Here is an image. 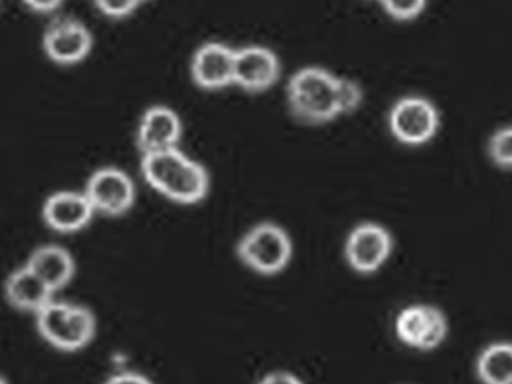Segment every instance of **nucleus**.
<instances>
[{"label":"nucleus","mask_w":512,"mask_h":384,"mask_svg":"<svg viewBox=\"0 0 512 384\" xmlns=\"http://www.w3.org/2000/svg\"><path fill=\"white\" fill-rule=\"evenodd\" d=\"M85 192L58 191L47 197L43 206V218L47 227L62 234L77 233L91 224L95 216Z\"/></svg>","instance_id":"nucleus-13"},{"label":"nucleus","mask_w":512,"mask_h":384,"mask_svg":"<svg viewBox=\"0 0 512 384\" xmlns=\"http://www.w3.org/2000/svg\"><path fill=\"white\" fill-rule=\"evenodd\" d=\"M86 197L101 215H125L136 203V185L133 179L118 167H103L94 171L85 188Z\"/></svg>","instance_id":"nucleus-7"},{"label":"nucleus","mask_w":512,"mask_h":384,"mask_svg":"<svg viewBox=\"0 0 512 384\" xmlns=\"http://www.w3.org/2000/svg\"><path fill=\"white\" fill-rule=\"evenodd\" d=\"M394 248L388 228L377 222H362L347 236L344 255L355 272L370 275L389 260Z\"/></svg>","instance_id":"nucleus-8"},{"label":"nucleus","mask_w":512,"mask_h":384,"mask_svg":"<svg viewBox=\"0 0 512 384\" xmlns=\"http://www.w3.org/2000/svg\"><path fill=\"white\" fill-rule=\"evenodd\" d=\"M140 2H142V3H143V2H146V0H140Z\"/></svg>","instance_id":"nucleus-25"},{"label":"nucleus","mask_w":512,"mask_h":384,"mask_svg":"<svg viewBox=\"0 0 512 384\" xmlns=\"http://www.w3.org/2000/svg\"><path fill=\"white\" fill-rule=\"evenodd\" d=\"M235 48L220 41H209L194 51L191 78L203 90H221L235 83Z\"/></svg>","instance_id":"nucleus-11"},{"label":"nucleus","mask_w":512,"mask_h":384,"mask_svg":"<svg viewBox=\"0 0 512 384\" xmlns=\"http://www.w3.org/2000/svg\"><path fill=\"white\" fill-rule=\"evenodd\" d=\"M239 260L260 275H277L289 266L293 243L289 233L275 222H260L239 240Z\"/></svg>","instance_id":"nucleus-4"},{"label":"nucleus","mask_w":512,"mask_h":384,"mask_svg":"<svg viewBox=\"0 0 512 384\" xmlns=\"http://www.w3.org/2000/svg\"><path fill=\"white\" fill-rule=\"evenodd\" d=\"M8 303L19 311L38 314L52 302L55 291L29 266H22L8 276L5 284Z\"/></svg>","instance_id":"nucleus-14"},{"label":"nucleus","mask_w":512,"mask_h":384,"mask_svg":"<svg viewBox=\"0 0 512 384\" xmlns=\"http://www.w3.org/2000/svg\"><path fill=\"white\" fill-rule=\"evenodd\" d=\"M181 138L182 120L173 108L154 105L143 113L136 137L142 155L175 149Z\"/></svg>","instance_id":"nucleus-12"},{"label":"nucleus","mask_w":512,"mask_h":384,"mask_svg":"<svg viewBox=\"0 0 512 384\" xmlns=\"http://www.w3.org/2000/svg\"><path fill=\"white\" fill-rule=\"evenodd\" d=\"M106 384H154L149 380L146 375L139 374V372H121V374L113 375Z\"/></svg>","instance_id":"nucleus-22"},{"label":"nucleus","mask_w":512,"mask_h":384,"mask_svg":"<svg viewBox=\"0 0 512 384\" xmlns=\"http://www.w3.org/2000/svg\"><path fill=\"white\" fill-rule=\"evenodd\" d=\"M43 48L52 62L62 66L82 63L94 48V35L83 21L64 17L52 21L43 36Z\"/></svg>","instance_id":"nucleus-9"},{"label":"nucleus","mask_w":512,"mask_h":384,"mask_svg":"<svg viewBox=\"0 0 512 384\" xmlns=\"http://www.w3.org/2000/svg\"><path fill=\"white\" fill-rule=\"evenodd\" d=\"M389 129L400 143L421 146L436 137L440 114L436 105L424 96L398 99L389 111Z\"/></svg>","instance_id":"nucleus-5"},{"label":"nucleus","mask_w":512,"mask_h":384,"mask_svg":"<svg viewBox=\"0 0 512 384\" xmlns=\"http://www.w3.org/2000/svg\"><path fill=\"white\" fill-rule=\"evenodd\" d=\"M23 3L32 11L49 14V12L58 11L64 0H23Z\"/></svg>","instance_id":"nucleus-23"},{"label":"nucleus","mask_w":512,"mask_h":384,"mask_svg":"<svg viewBox=\"0 0 512 384\" xmlns=\"http://www.w3.org/2000/svg\"><path fill=\"white\" fill-rule=\"evenodd\" d=\"M395 333L407 347L430 351L448 335V320L437 306L416 303L401 309L395 320Z\"/></svg>","instance_id":"nucleus-6"},{"label":"nucleus","mask_w":512,"mask_h":384,"mask_svg":"<svg viewBox=\"0 0 512 384\" xmlns=\"http://www.w3.org/2000/svg\"><path fill=\"white\" fill-rule=\"evenodd\" d=\"M389 17L398 21L415 20L422 14L427 0H379Z\"/></svg>","instance_id":"nucleus-19"},{"label":"nucleus","mask_w":512,"mask_h":384,"mask_svg":"<svg viewBox=\"0 0 512 384\" xmlns=\"http://www.w3.org/2000/svg\"><path fill=\"white\" fill-rule=\"evenodd\" d=\"M35 317L44 341L68 353L88 347L97 333L94 312L77 303L52 300Z\"/></svg>","instance_id":"nucleus-3"},{"label":"nucleus","mask_w":512,"mask_h":384,"mask_svg":"<svg viewBox=\"0 0 512 384\" xmlns=\"http://www.w3.org/2000/svg\"><path fill=\"white\" fill-rule=\"evenodd\" d=\"M476 374L482 384H512V342L485 347L476 360Z\"/></svg>","instance_id":"nucleus-16"},{"label":"nucleus","mask_w":512,"mask_h":384,"mask_svg":"<svg viewBox=\"0 0 512 384\" xmlns=\"http://www.w3.org/2000/svg\"><path fill=\"white\" fill-rule=\"evenodd\" d=\"M257 384H304V381L289 371H272L263 375Z\"/></svg>","instance_id":"nucleus-21"},{"label":"nucleus","mask_w":512,"mask_h":384,"mask_svg":"<svg viewBox=\"0 0 512 384\" xmlns=\"http://www.w3.org/2000/svg\"><path fill=\"white\" fill-rule=\"evenodd\" d=\"M140 0H94V5L100 9L101 14L115 20L130 17L140 6Z\"/></svg>","instance_id":"nucleus-20"},{"label":"nucleus","mask_w":512,"mask_h":384,"mask_svg":"<svg viewBox=\"0 0 512 384\" xmlns=\"http://www.w3.org/2000/svg\"><path fill=\"white\" fill-rule=\"evenodd\" d=\"M280 77L281 62L272 48L251 44L236 50L233 86L248 93H262L272 89Z\"/></svg>","instance_id":"nucleus-10"},{"label":"nucleus","mask_w":512,"mask_h":384,"mask_svg":"<svg viewBox=\"0 0 512 384\" xmlns=\"http://www.w3.org/2000/svg\"><path fill=\"white\" fill-rule=\"evenodd\" d=\"M338 77L320 66H305L290 77L287 105L290 113L308 125H323L337 119Z\"/></svg>","instance_id":"nucleus-2"},{"label":"nucleus","mask_w":512,"mask_h":384,"mask_svg":"<svg viewBox=\"0 0 512 384\" xmlns=\"http://www.w3.org/2000/svg\"><path fill=\"white\" fill-rule=\"evenodd\" d=\"M2 384H8L7 380H2Z\"/></svg>","instance_id":"nucleus-24"},{"label":"nucleus","mask_w":512,"mask_h":384,"mask_svg":"<svg viewBox=\"0 0 512 384\" xmlns=\"http://www.w3.org/2000/svg\"><path fill=\"white\" fill-rule=\"evenodd\" d=\"M140 168L152 189L178 204L200 203L211 188L205 165L185 155L179 147L142 155Z\"/></svg>","instance_id":"nucleus-1"},{"label":"nucleus","mask_w":512,"mask_h":384,"mask_svg":"<svg viewBox=\"0 0 512 384\" xmlns=\"http://www.w3.org/2000/svg\"><path fill=\"white\" fill-rule=\"evenodd\" d=\"M488 155L494 164L512 168V126H505L491 135L488 141Z\"/></svg>","instance_id":"nucleus-17"},{"label":"nucleus","mask_w":512,"mask_h":384,"mask_svg":"<svg viewBox=\"0 0 512 384\" xmlns=\"http://www.w3.org/2000/svg\"><path fill=\"white\" fill-rule=\"evenodd\" d=\"M53 291L62 290L76 275V261L64 246L44 245L35 249L26 261Z\"/></svg>","instance_id":"nucleus-15"},{"label":"nucleus","mask_w":512,"mask_h":384,"mask_svg":"<svg viewBox=\"0 0 512 384\" xmlns=\"http://www.w3.org/2000/svg\"><path fill=\"white\" fill-rule=\"evenodd\" d=\"M338 107L340 114H350L361 107L364 101V90L358 81L352 78L338 77Z\"/></svg>","instance_id":"nucleus-18"}]
</instances>
